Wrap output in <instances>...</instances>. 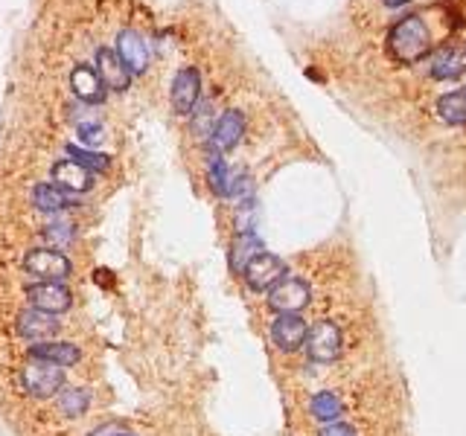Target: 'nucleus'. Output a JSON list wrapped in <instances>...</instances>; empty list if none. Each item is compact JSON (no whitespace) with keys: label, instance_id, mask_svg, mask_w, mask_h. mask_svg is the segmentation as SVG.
Returning a JSON list of instances; mask_svg holds the SVG:
<instances>
[{"label":"nucleus","instance_id":"f257e3e1","mask_svg":"<svg viewBox=\"0 0 466 436\" xmlns=\"http://www.w3.org/2000/svg\"><path fill=\"white\" fill-rule=\"evenodd\" d=\"M432 53V30L423 15H405L388 30V56L397 65H414Z\"/></svg>","mask_w":466,"mask_h":436},{"label":"nucleus","instance_id":"f03ea898","mask_svg":"<svg viewBox=\"0 0 466 436\" xmlns=\"http://www.w3.org/2000/svg\"><path fill=\"white\" fill-rule=\"evenodd\" d=\"M21 387L32 398H53L65 387V367L53 361L30 358L21 370Z\"/></svg>","mask_w":466,"mask_h":436},{"label":"nucleus","instance_id":"7ed1b4c3","mask_svg":"<svg viewBox=\"0 0 466 436\" xmlns=\"http://www.w3.org/2000/svg\"><path fill=\"white\" fill-rule=\"evenodd\" d=\"M303 349L312 363H336L344 353V335L332 320H318L315 326H309Z\"/></svg>","mask_w":466,"mask_h":436},{"label":"nucleus","instance_id":"20e7f679","mask_svg":"<svg viewBox=\"0 0 466 436\" xmlns=\"http://www.w3.org/2000/svg\"><path fill=\"white\" fill-rule=\"evenodd\" d=\"M23 271L35 276L39 283H65L74 274V265L56 248H35L23 259Z\"/></svg>","mask_w":466,"mask_h":436},{"label":"nucleus","instance_id":"39448f33","mask_svg":"<svg viewBox=\"0 0 466 436\" xmlns=\"http://www.w3.org/2000/svg\"><path fill=\"white\" fill-rule=\"evenodd\" d=\"M309 302H312V288L301 276H289L286 274L283 280L268 291V306L277 314H301Z\"/></svg>","mask_w":466,"mask_h":436},{"label":"nucleus","instance_id":"423d86ee","mask_svg":"<svg viewBox=\"0 0 466 436\" xmlns=\"http://www.w3.org/2000/svg\"><path fill=\"white\" fill-rule=\"evenodd\" d=\"M286 274H289L286 271V262L280 257H274V253H266V250H262L259 257L251 259L248 268L242 271L251 291H271Z\"/></svg>","mask_w":466,"mask_h":436},{"label":"nucleus","instance_id":"0eeeda50","mask_svg":"<svg viewBox=\"0 0 466 436\" xmlns=\"http://www.w3.org/2000/svg\"><path fill=\"white\" fill-rule=\"evenodd\" d=\"M309 326L301 314H277L271 323V341L280 353H297L306 346Z\"/></svg>","mask_w":466,"mask_h":436},{"label":"nucleus","instance_id":"6e6552de","mask_svg":"<svg viewBox=\"0 0 466 436\" xmlns=\"http://www.w3.org/2000/svg\"><path fill=\"white\" fill-rule=\"evenodd\" d=\"M172 108L181 117L193 114L201 96V73L196 67H181L172 79Z\"/></svg>","mask_w":466,"mask_h":436},{"label":"nucleus","instance_id":"1a4fd4ad","mask_svg":"<svg viewBox=\"0 0 466 436\" xmlns=\"http://www.w3.org/2000/svg\"><path fill=\"white\" fill-rule=\"evenodd\" d=\"M242 135H245V117H242V111L231 108V111H224L210 128V152H216V154L231 152L233 145H239Z\"/></svg>","mask_w":466,"mask_h":436},{"label":"nucleus","instance_id":"9d476101","mask_svg":"<svg viewBox=\"0 0 466 436\" xmlns=\"http://www.w3.org/2000/svg\"><path fill=\"white\" fill-rule=\"evenodd\" d=\"M432 76L437 82H455L466 76V41H452L432 56Z\"/></svg>","mask_w":466,"mask_h":436},{"label":"nucleus","instance_id":"9b49d317","mask_svg":"<svg viewBox=\"0 0 466 436\" xmlns=\"http://www.w3.org/2000/svg\"><path fill=\"white\" fill-rule=\"evenodd\" d=\"M27 297L32 302V309L50 311V314H62L74 306V294L65 283H35L27 288Z\"/></svg>","mask_w":466,"mask_h":436},{"label":"nucleus","instance_id":"f8f14e48","mask_svg":"<svg viewBox=\"0 0 466 436\" xmlns=\"http://www.w3.org/2000/svg\"><path fill=\"white\" fill-rule=\"evenodd\" d=\"M58 332V314L41 311V309H27L18 314V335L27 341L44 344Z\"/></svg>","mask_w":466,"mask_h":436},{"label":"nucleus","instance_id":"ddd939ff","mask_svg":"<svg viewBox=\"0 0 466 436\" xmlns=\"http://www.w3.org/2000/svg\"><path fill=\"white\" fill-rule=\"evenodd\" d=\"M117 56L123 58V65L131 70V76H135V73H146V67H149V44L135 30H119Z\"/></svg>","mask_w":466,"mask_h":436},{"label":"nucleus","instance_id":"4468645a","mask_svg":"<svg viewBox=\"0 0 466 436\" xmlns=\"http://www.w3.org/2000/svg\"><path fill=\"white\" fill-rule=\"evenodd\" d=\"M53 184L58 189L70 192V196H82V192H91L93 189V175L88 172L85 166H79L76 161L65 157V161H58L53 166Z\"/></svg>","mask_w":466,"mask_h":436},{"label":"nucleus","instance_id":"2eb2a0df","mask_svg":"<svg viewBox=\"0 0 466 436\" xmlns=\"http://www.w3.org/2000/svg\"><path fill=\"white\" fill-rule=\"evenodd\" d=\"M97 73L109 91H126L131 84V70L123 65V58L111 47H100L97 50Z\"/></svg>","mask_w":466,"mask_h":436},{"label":"nucleus","instance_id":"dca6fc26","mask_svg":"<svg viewBox=\"0 0 466 436\" xmlns=\"http://www.w3.org/2000/svg\"><path fill=\"white\" fill-rule=\"evenodd\" d=\"M70 91H74V96L79 102H85V105H97L105 100V84L100 79V73L97 67H91V65H79L74 73H70Z\"/></svg>","mask_w":466,"mask_h":436},{"label":"nucleus","instance_id":"f3484780","mask_svg":"<svg viewBox=\"0 0 466 436\" xmlns=\"http://www.w3.org/2000/svg\"><path fill=\"white\" fill-rule=\"evenodd\" d=\"M30 358H41V361H53L58 367H74L79 361V346L70 341H44L35 344L30 349Z\"/></svg>","mask_w":466,"mask_h":436},{"label":"nucleus","instance_id":"a211bd4d","mask_svg":"<svg viewBox=\"0 0 466 436\" xmlns=\"http://www.w3.org/2000/svg\"><path fill=\"white\" fill-rule=\"evenodd\" d=\"M259 253H262V241H259V236L254 233V230H251V233H236L233 245H231V257H228L231 271L242 274L248 268V262L254 257H259Z\"/></svg>","mask_w":466,"mask_h":436},{"label":"nucleus","instance_id":"6ab92c4d","mask_svg":"<svg viewBox=\"0 0 466 436\" xmlns=\"http://www.w3.org/2000/svg\"><path fill=\"white\" fill-rule=\"evenodd\" d=\"M32 204L41 213H65L67 207H74V198L56 184H39L32 189Z\"/></svg>","mask_w":466,"mask_h":436},{"label":"nucleus","instance_id":"aec40b11","mask_svg":"<svg viewBox=\"0 0 466 436\" xmlns=\"http://www.w3.org/2000/svg\"><path fill=\"white\" fill-rule=\"evenodd\" d=\"M56 405H58V410H62L65 416L79 419V416L88 414L91 393L85 390V387H62V390H58V396H56Z\"/></svg>","mask_w":466,"mask_h":436},{"label":"nucleus","instance_id":"412c9836","mask_svg":"<svg viewBox=\"0 0 466 436\" xmlns=\"http://www.w3.org/2000/svg\"><path fill=\"white\" fill-rule=\"evenodd\" d=\"M309 414H312V419L324 422V425H332V422L341 419L344 405H341V398L336 393L321 390V393L312 396V402H309Z\"/></svg>","mask_w":466,"mask_h":436},{"label":"nucleus","instance_id":"4be33fe9","mask_svg":"<svg viewBox=\"0 0 466 436\" xmlns=\"http://www.w3.org/2000/svg\"><path fill=\"white\" fill-rule=\"evenodd\" d=\"M437 117L449 126H466V91H452L440 96Z\"/></svg>","mask_w":466,"mask_h":436},{"label":"nucleus","instance_id":"5701e85b","mask_svg":"<svg viewBox=\"0 0 466 436\" xmlns=\"http://www.w3.org/2000/svg\"><path fill=\"white\" fill-rule=\"evenodd\" d=\"M231 169L228 163L222 161V154L210 152V161H207V180H210V189L216 192L219 198H228V187H231Z\"/></svg>","mask_w":466,"mask_h":436},{"label":"nucleus","instance_id":"b1692460","mask_svg":"<svg viewBox=\"0 0 466 436\" xmlns=\"http://www.w3.org/2000/svg\"><path fill=\"white\" fill-rule=\"evenodd\" d=\"M67 154H70V161H76L79 166H85L88 172H105V169L111 166L109 161V154H102V152H88V149H79V145H67Z\"/></svg>","mask_w":466,"mask_h":436},{"label":"nucleus","instance_id":"393cba45","mask_svg":"<svg viewBox=\"0 0 466 436\" xmlns=\"http://www.w3.org/2000/svg\"><path fill=\"white\" fill-rule=\"evenodd\" d=\"M44 236L53 241V248L58 250V248H65V245H70V241L76 239V230H74V224H50L44 230Z\"/></svg>","mask_w":466,"mask_h":436},{"label":"nucleus","instance_id":"a878e982","mask_svg":"<svg viewBox=\"0 0 466 436\" xmlns=\"http://www.w3.org/2000/svg\"><path fill=\"white\" fill-rule=\"evenodd\" d=\"M76 135H79V140L85 143V145H100L105 140V131H102L100 123H79L76 126Z\"/></svg>","mask_w":466,"mask_h":436},{"label":"nucleus","instance_id":"bb28decb","mask_svg":"<svg viewBox=\"0 0 466 436\" xmlns=\"http://www.w3.org/2000/svg\"><path fill=\"white\" fill-rule=\"evenodd\" d=\"M318 436H356V431L350 425H344V422H332V425H327Z\"/></svg>","mask_w":466,"mask_h":436},{"label":"nucleus","instance_id":"cd10ccee","mask_svg":"<svg viewBox=\"0 0 466 436\" xmlns=\"http://www.w3.org/2000/svg\"><path fill=\"white\" fill-rule=\"evenodd\" d=\"M119 431H123V428H119L117 425V422H109V425H100L97 431H93L91 436H117Z\"/></svg>","mask_w":466,"mask_h":436},{"label":"nucleus","instance_id":"c85d7f7f","mask_svg":"<svg viewBox=\"0 0 466 436\" xmlns=\"http://www.w3.org/2000/svg\"><path fill=\"white\" fill-rule=\"evenodd\" d=\"M405 4H411V0H385V6H391V9H400Z\"/></svg>","mask_w":466,"mask_h":436},{"label":"nucleus","instance_id":"c756f323","mask_svg":"<svg viewBox=\"0 0 466 436\" xmlns=\"http://www.w3.org/2000/svg\"><path fill=\"white\" fill-rule=\"evenodd\" d=\"M117 436H137V433H128V431H119Z\"/></svg>","mask_w":466,"mask_h":436},{"label":"nucleus","instance_id":"7c9ffc66","mask_svg":"<svg viewBox=\"0 0 466 436\" xmlns=\"http://www.w3.org/2000/svg\"><path fill=\"white\" fill-rule=\"evenodd\" d=\"M463 91H466V88H463Z\"/></svg>","mask_w":466,"mask_h":436}]
</instances>
